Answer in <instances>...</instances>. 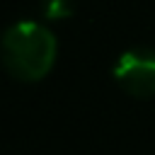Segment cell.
Returning a JSON list of instances; mask_svg holds the SVG:
<instances>
[{
	"label": "cell",
	"instance_id": "obj_3",
	"mask_svg": "<svg viewBox=\"0 0 155 155\" xmlns=\"http://www.w3.org/2000/svg\"><path fill=\"white\" fill-rule=\"evenodd\" d=\"M75 10V0H41V12L46 19H65Z\"/></svg>",
	"mask_w": 155,
	"mask_h": 155
},
{
	"label": "cell",
	"instance_id": "obj_2",
	"mask_svg": "<svg viewBox=\"0 0 155 155\" xmlns=\"http://www.w3.org/2000/svg\"><path fill=\"white\" fill-rule=\"evenodd\" d=\"M114 78L128 94L138 99L155 97V51L131 48L121 53L114 65Z\"/></svg>",
	"mask_w": 155,
	"mask_h": 155
},
{
	"label": "cell",
	"instance_id": "obj_1",
	"mask_svg": "<svg viewBox=\"0 0 155 155\" xmlns=\"http://www.w3.org/2000/svg\"><path fill=\"white\" fill-rule=\"evenodd\" d=\"M58 41L46 24L24 19L5 29L0 39L2 68L19 82H39L56 63Z\"/></svg>",
	"mask_w": 155,
	"mask_h": 155
}]
</instances>
